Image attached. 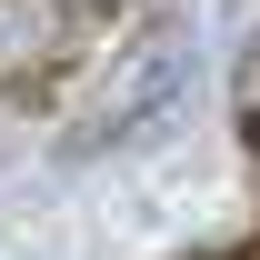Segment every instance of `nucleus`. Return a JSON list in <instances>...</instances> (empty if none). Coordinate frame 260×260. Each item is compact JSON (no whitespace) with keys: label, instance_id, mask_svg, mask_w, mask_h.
Here are the masks:
<instances>
[{"label":"nucleus","instance_id":"1","mask_svg":"<svg viewBox=\"0 0 260 260\" xmlns=\"http://www.w3.org/2000/svg\"><path fill=\"white\" fill-rule=\"evenodd\" d=\"M180 90H190V30H180V20H170V30H140L120 60H110V80L90 90L80 140H90V150H120V140H140Z\"/></svg>","mask_w":260,"mask_h":260},{"label":"nucleus","instance_id":"2","mask_svg":"<svg viewBox=\"0 0 260 260\" xmlns=\"http://www.w3.org/2000/svg\"><path fill=\"white\" fill-rule=\"evenodd\" d=\"M80 40V0H0V90H40Z\"/></svg>","mask_w":260,"mask_h":260},{"label":"nucleus","instance_id":"3","mask_svg":"<svg viewBox=\"0 0 260 260\" xmlns=\"http://www.w3.org/2000/svg\"><path fill=\"white\" fill-rule=\"evenodd\" d=\"M250 160H260V110H250Z\"/></svg>","mask_w":260,"mask_h":260}]
</instances>
